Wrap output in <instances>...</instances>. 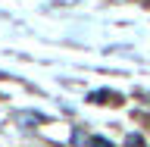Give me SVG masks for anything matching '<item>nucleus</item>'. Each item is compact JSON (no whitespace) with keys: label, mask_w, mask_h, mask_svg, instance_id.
<instances>
[{"label":"nucleus","mask_w":150,"mask_h":147,"mask_svg":"<svg viewBox=\"0 0 150 147\" xmlns=\"http://www.w3.org/2000/svg\"><path fill=\"white\" fill-rule=\"evenodd\" d=\"M88 100H91V103H106V107H116V103H122V94H116V91H94Z\"/></svg>","instance_id":"1"},{"label":"nucleus","mask_w":150,"mask_h":147,"mask_svg":"<svg viewBox=\"0 0 150 147\" xmlns=\"http://www.w3.org/2000/svg\"><path fill=\"white\" fill-rule=\"evenodd\" d=\"M91 144H94V147H112V144H110V141H106V138H94Z\"/></svg>","instance_id":"2"}]
</instances>
